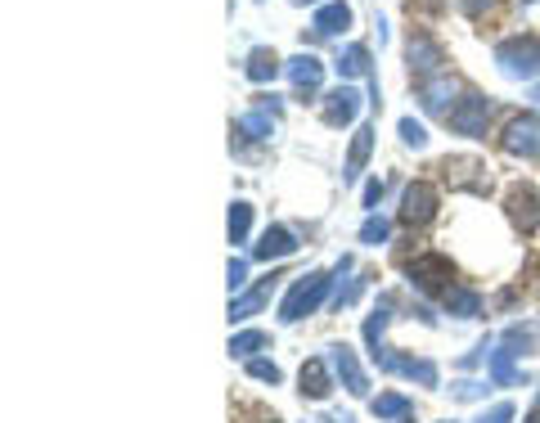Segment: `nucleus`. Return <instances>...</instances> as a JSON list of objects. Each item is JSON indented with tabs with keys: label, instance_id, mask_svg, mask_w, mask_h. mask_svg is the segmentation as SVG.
I'll use <instances>...</instances> for the list:
<instances>
[{
	"label": "nucleus",
	"instance_id": "4",
	"mask_svg": "<svg viewBox=\"0 0 540 423\" xmlns=\"http://www.w3.org/2000/svg\"><path fill=\"white\" fill-rule=\"evenodd\" d=\"M450 131L455 135H468V140H486V122H491V99L468 90L455 108H450Z\"/></svg>",
	"mask_w": 540,
	"mask_h": 423
},
{
	"label": "nucleus",
	"instance_id": "41",
	"mask_svg": "<svg viewBox=\"0 0 540 423\" xmlns=\"http://www.w3.org/2000/svg\"><path fill=\"white\" fill-rule=\"evenodd\" d=\"M270 423H275V419H270Z\"/></svg>",
	"mask_w": 540,
	"mask_h": 423
},
{
	"label": "nucleus",
	"instance_id": "20",
	"mask_svg": "<svg viewBox=\"0 0 540 423\" xmlns=\"http://www.w3.org/2000/svg\"><path fill=\"white\" fill-rule=\"evenodd\" d=\"M338 77H365L374 81V59H369V45H347V50L338 54Z\"/></svg>",
	"mask_w": 540,
	"mask_h": 423
},
{
	"label": "nucleus",
	"instance_id": "37",
	"mask_svg": "<svg viewBox=\"0 0 540 423\" xmlns=\"http://www.w3.org/2000/svg\"><path fill=\"white\" fill-rule=\"evenodd\" d=\"M378 198H383V180H369V185H365V207H369V212L378 207Z\"/></svg>",
	"mask_w": 540,
	"mask_h": 423
},
{
	"label": "nucleus",
	"instance_id": "32",
	"mask_svg": "<svg viewBox=\"0 0 540 423\" xmlns=\"http://www.w3.org/2000/svg\"><path fill=\"white\" fill-rule=\"evenodd\" d=\"M401 140L410 144V149H423V144H428V131H423L414 117H401Z\"/></svg>",
	"mask_w": 540,
	"mask_h": 423
},
{
	"label": "nucleus",
	"instance_id": "23",
	"mask_svg": "<svg viewBox=\"0 0 540 423\" xmlns=\"http://www.w3.org/2000/svg\"><path fill=\"white\" fill-rule=\"evenodd\" d=\"M369 153H374V126H360L356 131V140H351V153H347V171H342V176L347 180H356L360 171H365V162H369Z\"/></svg>",
	"mask_w": 540,
	"mask_h": 423
},
{
	"label": "nucleus",
	"instance_id": "31",
	"mask_svg": "<svg viewBox=\"0 0 540 423\" xmlns=\"http://www.w3.org/2000/svg\"><path fill=\"white\" fill-rule=\"evenodd\" d=\"M225 284H230V293H239V288L248 284V257H230V270H225Z\"/></svg>",
	"mask_w": 540,
	"mask_h": 423
},
{
	"label": "nucleus",
	"instance_id": "9",
	"mask_svg": "<svg viewBox=\"0 0 540 423\" xmlns=\"http://www.w3.org/2000/svg\"><path fill=\"white\" fill-rule=\"evenodd\" d=\"M441 171H446L450 189H473V194H486V189H491V167L477 158H446Z\"/></svg>",
	"mask_w": 540,
	"mask_h": 423
},
{
	"label": "nucleus",
	"instance_id": "13",
	"mask_svg": "<svg viewBox=\"0 0 540 423\" xmlns=\"http://www.w3.org/2000/svg\"><path fill=\"white\" fill-rule=\"evenodd\" d=\"M288 81H293V95H315L324 81V63L315 59V54H293V59L284 63Z\"/></svg>",
	"mask_w": 540,
	"mask_h": 423
},
{
	"label": "nucleus",
	"instance_id": "22",
	"mask_svg": "<svg viewBox=\"0 0 540 423\" xmlns=\"http://www.w3.org/2000/svg\"><path fill=\"white\" fill-rule=\"evenodd\" d=\"M455 95V81L450 77H432V81H419V104L428 108V113H450L446 99Z\"/></svg>",
	"mask_w": 540,
	"mask_h": 423
},
{
	"label": "nucleus",
	"instance_id": "26",
	"mask_svg": "<svg viewBox=\"0 0 540 423\" xmlns=\"http://www.w3.org/2000/svg\"><path fill=\"white\" fill-rule=\"evenodd\" d=\"M387 320H392V297H378L374 315L365 320V347H369V356H374V351L383 347V329H387Z\"/></svg>",
	"mask_w": 540,
	"mask_h": 423
},
{
	"label": "nucleus",
	"instance_id": "29",
	"mask_svg": "<svg viewBox=\"0 0 540 423\" xmlns=\"http://www.w3.org/2000/svg\"><path fill=\"white\" fill-rule=\"evenodd\" d=\"M387 234H392V225H387V216H369V221L360 225V243H369V248H378V243H387Z\"/></svg>",
	"mask_w": 540,
	"mask_h": 423
},
{
	"label": "nucleus",
	"instance_id": "15",
	"mask_svg": "<svg viewBox=\"0 0 540 423\" xmlns=\"http://www.w3.org/2000/svg\"><path fill=\"white\" fill-rule=\"evenodd\" d=\"M297 392L302 396H311V401H324V396L333 392V374H329V365H324L320 356H311V360H302V374H297Z\"/></svg>",
	"mask_w": 540,
	"mask_h": 423
},
{
	"label": "nucleus",
	"instance_id": "12",
	"mask_svg": "<svg viewBox=\"0 0 540 423\" xmlns=\"http://www.w3.org/2000/svg\"><path fill=\"white\" fill-rule=\"evenodd\" d=\"M356 113H360V90L356 86H338V90H329L324 95V104H320V117L329 126H347V122H356Z\"/></svg>",
	"mask_w": 540,
	"mask_h": 423
},
{
	"label": "nucleus",
	"instance_id": "7",
	"mask_svg": "<svg viewBox=\"0 0 540 423\" xmlns=\"http://www.w3.org/2000/svg\"><path fill=\"white\" fill-rule=\"evenodd\" d=\"M374 365L383 369V374H401V378H414V383H423V387H437V365H432V360L396 356L392 347H378L374 351Z\"/></svg>",
	"mask_w": 540,
	"mask_h": 423
},
{
	"label": "nucleus",
	"instance_id": "39",
	"mask_svg": "<svg viewBox=\"0 0 540 423\" xmlns=\"http://www.w3.org/2000/svg\"><path fill=\"white\" fill-rule=\"evenodd\" d=\"M293 5H320V0H293Z\"/></svg>",
	"mask_w": 540,
	"mask_h": 423
},
{
	"label": "nucleus",
	"instance_id": "21",
	"mask_svg": "<svg viewBox=\"0 0 540 423\" xmlns=\"http://www.w3.org/2000/svg\"><path fill=\"white\" fill-rule=\"evenodd\" d=\"M441 302H446V311L459 315V320H477V315H482V293H473V288H464V284H455Z\"/></svg>",
	"mask_w": 540,
	"mask_h": 423
},
{
	"label": "nucleus",
	"instance_id": "3",
	"mask_svg": "<svg viewBox=\"0 0 540 423\" xmlns=\"http://www.w3.org/2000/svg\"><path fill=\"white\" fill-rule=\"evenodd\" d=\"M405 275H410V284L419 288V293L446 297L450 288H455V266H450V257H441V252H419L414 261H405Z\"/></svg>",
	"mask_w": 540,
	"mask_h": 423
},
{
	"label": "nucleus",
	"instance_id": "28",
	"mask_svg": "<svg viewBox=\"0 0 540 423\" xmlns=\"http://www.w3.org/2000/svg\"><path fill=\"white\" fill-rule=\"evenodd\" d=\"M261 347H266V333L261 329H243L230 338V356H239V360H252V351H261Z\"/></svg>",
	"mask_w": 540,
	"mask_h": 423
},
{
	"label": "nucleus",
	"instance_id": "35",
	"mask_svg": "<svg viewBox=\"0 0 540 423\" xmlns=\"http://www.w3.org/2000/svg\"><path fill=\"white\" fill-rule=\"evenodd\" d=\"M495 5H500V0H459V9H464L468 18H482L486 9H495Z\"/></svg>",
	"mask_w": 540,
	"mask_h": 423
},
{
	"label": "nucleus",
	"instance_id": "10",
	"mask_svg": "<svg viewBox=\"0 0 540 423\" xmlns=\"http://www.w3.org/2000/svg\"><path fill=\"white\" fill-rule=\"evenodd\" d=\"M405 59H410V72L419 81H432L441 77V63H446V54H441V45L432 41V36H410V45H405Z\"/></svg>",
	"mask_w": 540,
	"mask_h": 423
},
{
	"label": "nucleus",
	"instance_id": "8",
	"mask_svg": "<svg viewBox=\"0 0 540 423\" xmlns=\"http://www.w3.org/2000/svg\"><path fill=\"white\" fill-rule=\"evenodd\" d=\"M504 212H509V221L518 225L522 234H536L540 230V189L536 185H513L509 198H504Z\"/></svg>",
	"mask_w": 540,
	"mask_h": 423
},
{
	"label": "nucleus",
	"instance_id": "24",
	"mask_svg": "<svg viewBox=\"0 0 540 423\" xmlns=\"http://www.w3.org/2000/svg\"><path fill=\"white\" fill-rule=\"evenodd\" d=\"M252 212H257V207H252L248 198H234L230 203V216H225V234H230V243H248Z\"/></svg>",
	"mask_w": 540,
	"mask_h": 423
},
{
	"label": "nucleus",
	"instance_id": "17",
	"mask_svg": "<svg viewBox=\"0 0 540 423\" xmlns=\"http://www.w3.org/2000/svg\"><path fill=\"white\" fill-rule=\"evenodd\" d=\"M311 27H315V36H338V32H347V27H351V5H342V0H324V5L315 9Z\"/></svg>",
	"mask_w": 540,
	"mask_h": 423
},
{
	"label": "nucleus",
	"instance_id": "19",
	"mask_svg": "<svg viewBox=\"0 0 540 423\" xmlns=\"http://www.w3.org/2000/svg\"><path fill=\"white\" fill-rule=\"evenodd\" d=\"M243 72H248V81H275L279 72H284V59H279L275 50H266V45H257V50L248 54V63H243Z\"/></svg>",
	"mask_w": 540,
	"mask_h": 423
},
{
	"label": "nucleus",
	"instance_id": "36",
	"mask_svg": "<svg viewBox=\"0 0 540 423\" xmlns=\"http://www.w3.org/2000/svg\"><path fill=\"white\" fill-rule=\"evenodd\" d=\"M486 383H473V378H464V383H455V396L459 401H473V396H482Z\"/></svg>",
	"mask_w": 540,
	"mask_h": 423
},
{
	"label": "nucleus",
	"instance_id": "2",
	"mask_svg": "<svg viewBox=\"0 0 540 423\" xmlns=\"http://www.w3.org/2000/svg\"><path fill=\"white\" fill-rule=\"evenodd\" d=\"M495 63H500L504 77H518V81L540 77V41L536 36H509V41L495 45Z\"/></svg>",
	"mask_w": 540,
	"mask_h": 423
},
{
	"label": "nucleus",
	"instance_id": "14",
	"mask_svg": "<svg viewBox=\"0 0 540 423\" xmlns=\"http://www.w3.org/2000/svg\"><path fill=\"white\" fill-rule=\"evenodd\" d=\"M279 279H284V275H275V270H270V275L261 279V284H252L248 293H239V297H234V302H230V311H225V315H230V324H239V320H248V315H257L261 306L270 302V293H275V284H279Z\"/></svg>",
	"mask_w": 540,
	"mask_h": 423
},
{
	"label": "nucleus",
	"instance_id": "34",
	"mask_svg": "<svg viewBox=\"0 0 540 423\" xmlns=\"http://www.w3.org/2000/svg\"><path fill=\"white\" fill-rule=\"evenodd\" d=\"M356 293H360V279H347V284H338V293H333V306H338V311H342V306H351V302H356Z\"/></svg>",
	"mask_w": 540,
	"mask_h": 423
},
{
	"label": "nucleus",
	"instance_id": "18",
	"mask_svg": "<svg viewBox=\"0 0 540 423\" xmlns=\"http://www.w3.org/2000/svg\"><path fill=\"white\" fill-rule=\"evenodd\" d=\"M513 356H518V351H513L509 342H500V347L491 351V383L495 387H522L527 383V378L518 374V365H513Z\"/></svg>",
	"mask_w": 540,
	"mask_h": 423
},
{
	"label": "nucleus",
	"instance_id": "33",
	"mask_svg": "<svg viewBox=\"0 0 540 423\" xmlns=\"http://www.w3.org/2000/svg\"><path fill=\"white\" fill-rule=\"evenodd\" d=\"M477 423H513V401H500V405H491V410H482Z\"/></svg>",
	"mask_w": 540,
	"mask_h": 423
},
{
	"label": "nucleus",
	"instance_id": "25",
	"mask_svg": "<svg viewBox=\"0 0 540 423\" xmlns=\"http://www.w3.org/2000/svg\"><path fill=\"white\" fill-rule=\"evenodd\" d=\"M369 410H374V419H410L414 401H410V396H401V392H383V396L369 401Z\"/></svg>",
	"mask_w": 540,
	"mask_h": 423
},
{
	"label": "nucleus",
	"instance_id": "6",
	"mask_svg": "<svg viewBox=\"0 0 540 423\" xmlns=\"http://www.w3.org/2000/svg\"><path fill=\"white\" fill-rule=\"evenodd\" d=\"M437 189L428 185V180H410V185H405V194H401V221L410 225H428L432 216H437Z\"/></svg>",
	"mask_w": 540,
	"mask_h": 423
},
{
	"label": "nucleus",
	"instance_id": "38",
	"mask_svg": "<svg viewBox=\"0 0 540 423\" xmlns=\"http://www.w3.org/2000/svg\"><path fill=\"white\" fill-rule=\"evenodd\" d=\"M527 423H540V401H536V410H531V414H527Z\"/></svg>",
	"mask_w": 540,
	"mask_h": 423
},
{
	"label": "nucleus",
	"instance_id": "5",
	"mask_svg": "<svg viewBox=\"0 0 540 423\" xmlns=\"http://www.w3.org/2000/svg\"><path fill=\"white\" fill-rule=\"evenodd\" d=\"M500 144H504V153H513V158H540V117L536 113L513 117V122L504 126Z\"/></svg>",
	"mask_w": 540,
	"mask_h": 423
},
{
	"label": "nucleus",
	"instance_id": "27",
	"mask_svg": "<svg viewBox=\"0 0 540 423\" xmlns=\"http://www.w3.org/2000/svg\"><path fill=\"white\" fill-rule=\"evenodd\" d=\"M270 126H275L270 113L257 108V113H243L239 122H234V135H243V140H270Z\"/></svg>",
	"mask_w": 540,
	"mask_h": 423
},
{
	"label": "nucleus",
	"instance_id": "1",
	"mask_svg": "<svg viewBox=\"0 0 540 423\" xmlns=\"http://www.w3.org/2000/svg\"><path fill=\"white\" fill-rule=\"evenodd\" d=\"M329 284L333 279L324 275V270H306V275H297L293 288L284 293V302H279V320L297 324V320H306V315H315L324 302H329Z\"/></svg>",
	"mask_w": 540,
	"mask_h": 423
},
{
	"label": "nucleus",
	"instance_id": "16",
	"mask_svg": "<svg viewBox=\"0 0 540 423\" xmlns=\"http://www.w3.org/2000/svg\"><path fill=\"white\" fill-rule=\"evenodd\" d=\"M288 252H297V239L284 225H270V230L261 234V243H252V257L257 261H279V257H288Z\"/></svg>",
	"mask_w": 540,
	"mask_h": 423
},
{
	"label": "nucleus",
	"instance_id": "11",
	"mask_svg": "<svg viewBox=\"0 0 540 423\" xmlns=\"http://www.w3.org/2000/svg\"><path fill=\"white\" fill-rule=\"evenodd\" d=\"M329 365H333V374L342 378V387H347L351 396H369V378H365V369H360L356 351H351L347 342H333L329 347Z\"/></svg>",
	"mask_w": 540,
	"mask_h": 423
},
{
	"label": "nucleus",
	"instance_id": "40",
	"mask_svg": "<svg viewBox=\"0 0 540 423\" xmlns=\"http://www.w3.org/2000/svg\"><path fill=\"white\" fill-rule=\"evenodd\" d=\"M311 423H338V419H311Z\"/></svg>",
	"mask_w": 540,
	"mask_h": 423
},
{
	"label": "nucleus",
	"instance_id": "30",
	"mask_svg": "<svg viewBox=\"0 0 540 423\" xmlns=\"http://www.w3.org/2000/svg\"><path fill=\"white\" fill-rule=\"evenodd\" d=\"M248 378H257V383H270V387H275L284 374H279L275 360H257V356H252V360H248Z\"/></svg>",
	"mask_w": 540,
	"mask_h": 423
}]
</instances>
